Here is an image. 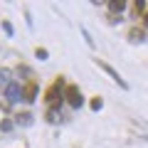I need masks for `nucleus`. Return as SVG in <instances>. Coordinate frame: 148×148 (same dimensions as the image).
<instances>
[{"label":"nucleus","mask_w":148,"mask_h":148,"mask_svg":"<svg viewBox=\"0 0 148 148\" xmlns=\"http://www.w3.org/2000/svg\"><path fill=\"white\" fill-rule=\"evenodd\" d=\"M62 89H64V79L59 77V79H57V82H54V84L47 89V94H45V101L49 104V109H57V106L62 104V99H64Z\"/></svg>","instance_id":"nucleus-1"},{"label":"nucleus","mask_w":148,"mask_h":148,"mask_svg":"<svg viewBox=\"0 0 148 148\" xmlns=\"http://www.w3.org/2000/svg\"><path fill=\"white\" fill-rule=\"evenodd\" d=\"M94 64H96V67H101V69H104V72L109 74V77H111L114 82H116V84L121 86V89H128V82H126V79H121V74H119V72H116L114 67H111V64H106L104 59H94Z\"/></svg>","instance_id":"nucleus-2"},{"label":"nucleus","mask_w":148,"mask_h":148,"mask_svg":"<svg viewBox=\"0 0 148 148\" xmlns=\"http://www.w3.org/2000/svg\"><path fill=\"white\" fill-rule=\"evenodd\" d=\"M64 99H67L69 106H74V109H79V106L84 104V96H82L79 86H74V84H69L67 89H64Z\"/></svg>","instance_id":"nucleus-3"},{"label":"nucleus","mask_w":148,"mask_h":148,"mask_svg":"<svg viewBox=\"0 0 148 148\" xmlns=\"http://www.w3.org/2000/svg\"><path fill=\"white\" fill-rule=\"evenodd\" d=\"M5 99H8V104H15V101L22 99V86L17 84V82H10V84L5 86Z\"/></svg>","instance_id":"nucleus-4"},{"label":"nucleus","mask_w":148,"mask_h":148,"mask_svg":"<svg viewBox=\"0 0 148 148\" xmlns=\"http://www.w3.org/2000/svg\"><path fill=\"white\" fill-rule=\"evenodd\" d=\"M35 99H37V84L32 82V84H27L25 89H22V101H27V104H32Z\"/></svg>","instance_id":"nucleus-5"},{"label":"nucleus","mask_w":148,"mask_h":148,"mask_svg":"<svg viewBox=\"0 0 148 148\" xmlns=\"http://www.w3.org/2000/svg\"><path fill=\"white\" fill-rule=\"evenodd\" d=\"M47 121H49V123H59V121H64L62 111H59V109H49V111H47Z\"/></svg>","instance_id":"nucleus-6"},{"label":"nucleus","mask_w":148,"mask_h":148,"mask_svg":"<svg viewBox=\"0 0 148 148\" xmlns=\"http://www.w3.org/2000/svg\"><path fill=\"white\" fill-rule=\"evenodd\" d=\"M128 37H131V42H143V40H146V32H143L141 27H133V30L128 32Z\"/></svg>","instance_id":"nucleus-7"},{"label":"nucleus","mask_w":148,"mask_h":148,"mask_svg":"<svg viewBox=\"0 0 148 148\" xmlns=\"http://www.w3.org/2000/svg\"><path fill=\"white\" fill-rule=\"evenodd\" d=\"M15 123H20V126H32V114H17Z\"/></svg>","instance_id":"nucleus-8"},{"label":"nucleus","mask_w":148,"mask_h":148,"mask_svg":"<svg viewBox=\"0 0 148 148\" xmlns=\"http://www.w3.org/2000/svg\"><path fill=\"white\" fill-rule=\"evenodd\" d=\"M123 8H126L123 0H111V3H109V10L114 12V15H116V12H123Z\"/></svg>","instance_id":"nucleus-9"},{"label":"nucleus","mask_w":148,"mask_h":148,"mask_svg":"<svg viewBox=\"0 0 148 148\" xmlns=\"http://www.w3.org/2000/svg\"><path fill=\"white\" fill-rule=\"evenodd\" d=\"M10 84V69H0V86Z\"/></svg>","instance_id":"nucleus-10"},{"label":"nucleus","mask_w":148,"mask_h":148,"mask_svg":"<svg viewBox=\"0 0 148 148\" xmlns=\"http://www.w3.org/2000/svg\"><path fill=\"white\" fill-rule=\"evenodd\" d=\"M35 57H37V59H42V62H45V59L49 57V52H47V49H42V47H37V49H35Z\"/></svg>","instance_id":"nucleus-11"},{"label":"nucleus","mask_w":148,"mask_h":148,"mask_svg":"<svg viewBox=\"0 0 148 148\" xmlns=\"http://www.w3.org/2000/svg\"><path fill=\"white\" fill-rule=\"evenodd\" d=\"M12 126H15V121H10V119H5V121L0 123V131H12Z\"/></svg>","instance_id":"nucleus-12"},{"label":"nucleus","mask_w":148,"mask_h":148,"mask_svg":"<svg viewBox=\"0 0 148 148\" xmlns=\"http://www.w3.org/2000/svg\"><path fill=\"white\" fill-rule=\"evenodd\" d=\"M133 10H136V15H138V12H146L148 8H146V3H143V0H136V5H133Z\"/></svg>","instance_id":"nucleus-13"},{"label":"nucleus","mask_w":148,"mask_h":148,"mask_svg":"<svg viewBox=\"0 0 148 148\" xmlns=\"http://www.w3.org/2000/svg\"><path fill=\"white\" fill-rule=\"evenodd\" d=\"M101 106H104V101H101L99 96H96V99H91V109H94V111H101Z\"/></svg>","instance_id":"nucleus-14"},{"label":"nucleus","mask_w":148,"mask_h":148,"mask_svg":"<svg viewBox=\"0 0 148 148\" xmlns=\"http://www.w3.org/2000/svg\"><path fill=\"white\" fill-rule=\"evenodd\" d=\"M82 35H84V40H86V45H89V47H94V40H91V35H89V32L84 30V27H82Z\"/></svg>","instance_id":"nucleus-15"},{"label":"nucleus","mask_w":148,"mask_h":148,"mask_svg":"<svg viewBox=\"0 0 148 148\" xmlns=\"http://www.w3.org/2000/svg\"><path fill=\"white\" fill-rule=\"evenodd\" d=\"M3 30H5L8 35H12V25H10V22H3Z\"/></svg>","instance_id":"nucleus-16"},{"label":"nucleus","mask_w":148,"mask_h":148,"mask_svg":"<svg viewBox=\"0 0 148 148\" xmlns=\"http://www.w3.org/2000/svg\"><path fill=\"white\" fill-rule=\"evenodd\" d=\"M143 20H146V27H148V10H146V17H143Z\"/></svg>","instance_id":"nucleus-17"},{"label":"nucleus","mask_w":148,"mask_h":148,"mask_svg":"<svg viewBox=\"0 0 148 148\" xmlns=\"http://www.w3.org/2000/svg\"><path fill=\"white\" fill-rule=\"evenodd\" d=\"M143 141H146V143H148V136H143Z\"/></svg>","instance_id":"nucleus-18"}]
</instances>
